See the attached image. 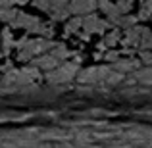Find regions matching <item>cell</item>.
I'll use <instances>...</instances> for the list:
<instances>
[{
  "mask_svg": "<svg viewBox=\"0 0 152 148\" xmlns=\"http://www.w3.org/2000/svg\"><path fill=\"white\" fill-rule=\"evenodd\" d=\"M50 48H54V44H52L50 41H46V39H35V41H27L25 44L19 48L18 60H19V62H29V60H33V56L42 54L45 50H50Z\"/></svg>",
  "mask_w": 152,
  "mask_h": 148,
  "instance_id": "obj_1",
  "label": "cell"
},
{
  "mask_svg": "<svg viewBox=\"0 0 152 148\" xmlns=\"http://www.w3.org/2000/svg\"><path fill=\"white\" fill-rule=\"evenodd\" d=\"M98 6L110 17V21H115L131 10V0H98Z\"/></svg>",
  "mask_w": 152,
  "mask_h": 148,
  "instance_id": "obj_2",
  "label": "cell"
},
{
  "mask_svg": "<svg viewBox=\"0 0 152 148\" xmlns=\"http://www.w3.org/2000/svg\"><path fill=\"white\" fill-rule=\"evenodd\" d=\"M79 75V66L77 63H64V66H58L54 71H48L46 73V81L52 83V85H60V83H67L71 79Z\"/></svg>",
  "mask_w": 152,
  "mask_h": 148,
  "instance_id": "obj_3",
  "label": "cell"
},
{
  "mask_svg": "<svg viewBox=\"0 0 152 148\" xmlns=\"http://www.w3.org/2000/svg\"><path fill=\"white\" fill-rule=\"evenodd\" d=\"M150 31L146 29V27H131V29L125 31V37H123V44L125 46H142V42L146 41V39L150 37Z\"/></svg>",
  "mask_w": 152,
  "mask_h": 148,
  "instance_id": "obj_4",
  "label": "cell"
},
{
  "mask_svg": "<svg viewBox=\"0 0 152 148\" xmlns=\"http://www.w3.org/2000/svg\"><path fill=\"white\" fill-rule=\"evenodd\" d=\"M12 25H14V27H21V29L31 31V33H41V29H42V25H45V23H41V19L35 17V15H29V14L19 12L18 17L12 21Z\"/></svg>",
  "mask_w": 152,
  "mask_h": 148,
  "instance_id": "obj_5",
  "label": "cell"
},
{
  "mask_svg": "<svg viewBox=\"0 0 152 148\" xmlns=\"http://www.w3.org/2000/svg\"><path fill=\"white\" fill-rule=\"evenodd\" d=\"M110 27V23L106 19H100L98 15H87L83 21V31L87 35H100Z\"/></svg>",
  "mask_w": 152,
  "mask_h": 148,
  "instance_id": "obj_6",
  "label": "cell"
},
{
  "mask_svg": "<svg viewBox=\"0 0 152 148\" xmlns=\"http://www.w3.org/2000/svg\"><path fill=\"white\" fill-rule=\"evenodd\" d=\"M98 6V0H71L69 2V12L75 15H83V14H91L94 12V8Z\"/></svg>",
  "mask_w": 152,
  "mask_h": 148,
  "instance_id": "obj_7",
  "label": "cell"
},
{
  "mask_svg": "<svg viewBox=\"0 0 152 148\" xmlns=\"http://www.w3.org/2000/svg\"><path fill=\"white\" fill-rule=\"evenodd\" d=\"M33 66L37 67V69H45L46 73H48V71H54L56 67H58V60L52 54H45V56H41V58L33 60Z\"/></svg>",
  "mask_w": 152,
  "mask_h": 148,
  "instance_id": "obj_8",
  "label": "cell"
},
{
  "mask_svg": "<svg viewBox=\"0 0 152 148\" xmlns=\"http://www.w3.org/2000/svg\"><path fill=\"white\" fill-rule=\"evenodd\" d=\"M41 75H39V69L35 66L31 67H23V69L18 71V85H23V83H33V81H39Z\"/></svg>",
  "mask_w": 152,
  "mask_h": 148,
  "instance_id": "obj_9",
  "label": "cell"
},
{
  "mask_svg": "<svg viewBox=\"0 0 152 148\" xmlns=\"http://www.w3.org/2000/svg\"><path fill=\"white\" fill-rule=\"evenodd\" d=\"M139 66H141V62H137V60H118V62L112 66V69L118 71V73H131V71H137Z\"/></svg>",
  "mask_w": 152,
  "mask_h": 148,
  "instance_id": "obj_10",
  "label": "cell"
},
{
  "mask_svg": "<svg viewBox=\"0 0 152 148\" xmlns=\"http://www.w3.org/2000/svg\"><path fill=\"white\" fill-rule=\"evenodd\" d=\"M77 81L79 83H96V81H100V69H98V67H87V69H83L81 73L77 75Z\"/></svg>",
  "mask_w": 152,
  "mask_h": 148,
  "instance_id": "obj_11",
  "label": "cell"
},
{
  "mask_svg": "<svg viewBox=\"0 0 152 148\" xmlns=\"http://www.w3.org/2000/svg\"><path fill=\"white\" fill-rule=\"evenodd\" d=\"M133 77L137 79L139 83H142V85H152V66H146V67L137 69Z\"/></svg>",
  "mask_w": 152,
  "mask_h": 148,
  "instance_id": "obj_12",
  "label": "cell"
},
{
  "mask_svg": "<svg viewBox=\"0 0 152 148\" xmlns=\"http://www.w3.org/2000/svg\"><path fill=\"white\" fill-rule=\"evenodd\" d=\"M83 21L85 19L81 17V15H75L73 19H69V21L66 23V35H79V29H83Z\"/></svg>",
  "mask_w": 152,
  "mask_h": 148,
  "instance_id": "obj_13",
  "label": "cell"
},
{
  "mask_svg": "<svg viewBox=\"0 0 152 148\" xmlns=\"http://www.w3.org/2000/svg\"><path fill=\"white\" fill-rule=\"evenodd\" d=\"M139 19H152V0H142L141 10H139Z\"/></svg>",
  "mask_w": 152,
  "mask_h": 148,
  "instance_id": "obj_14",
  "label": "cell"
},
{
  "mask_svg": "<svg viewBox=\"0 0 152 148\" xmlns=\"http://www.w3.org/2000/svg\"><path fill=\"white\" fill-rule=\"evenodd\" d=\"M0 37H2V52H4V54H8L12 46H15L14 39H12V33L6 29V31H2V35H0Z\"/></svg>",
  "mask_w": 152,
  "mask_h": 148,
  "instance_id": "obj_15",
  "label": "cell"
},
{
  "mask_svg": "<svg viewBox=\"0 0 152 148\" xmlns=\"http://www.w3.org/2000/svg\"><path fill=\"white\" fill-rule=\"evenodd\" d=\"M115 25H121V27H125V31L127 29H131V27H135V23H137V17H133V15H121V17H118L115 19Z\"/></svg>",
  "mask_w": 152,
  "mask_h": 148,
  "instance_id": "obj_16",
  "label": "cell"
},
{
  "mask_svg": "<svg viewBox=\"0 0 152 148\" xmlns=\"http://www.w3.org/2000/svg\"><path fill=\"white\" fill-rule=\"evenodd\" d=\"M18 14L19 12H15L14 8H0V19H2V21H14L15 17H18Z\"/></svg>",
  "mask_w": 152,
  "mask_h": 148,
  "instance_id": "obj_17",
  "label": "cell"
},
{
  "mask_svg": "<svg viewBox=\"0 0 152 148\" xmlns=\"http://www.w3.org/2000/svg\"><path fill=\"white\" fill-rule=\"evenodd\" d=\"M50 54L54 56L56 60H64V58H67V56H69V50H67L64 44H54V48L50 50Z\"/></svg>",
  "mask_w": 152,
  "mask_h": 148,
  "instance_id": "obj_18",
  "label": "cell"
},
{
  "mask_svg": "<svg viewBox=\"0 0 152 148\" xmlns=\"http://www.w3.org/2000/svg\"><path fill=\"white\" fill-rule=\"evenodd\" d=\"M50 14H52V19H54V21H62V19H66L71 12H69V8H56V10H52Z\"/></svg>",
  "mask_w": 152,
  "mask_h": 148,
  "instance_id": "obj_19",
  "label": "cell"
},
{
  "mask_svg": "<svg viewBox=\"0 0 152 148\" xmlns=\"http://www.w3.org/2000/svg\"><path fill=\"white\" fill-rule=\"evenodd\" d=\"M118 41H119V31H115V29L110 31L108 35H104V44L106 46H114Z\"/></svg>",
  "mask_w": 152,
  "mask_h": 148,
  "instance_id": "obj_20",
  "label": "cell"
},
{
  "mask_svg": "<svg viewBox=\"0 0 152 148\" xmlns=\"http://www.w3.org/2000/svg\"><path fill=\"white\" fill-rule=\"evenodd\" d=\"M39 10H45V12H52V2L50 0H31Z\"/></svg>",
  "mask_w": 152,
  "mask_h": 148,
  "instance_id": "obj_21",
  "label": "cell"
},
{
  "mask_svg": "<svg viewBox=\"0 0 152 148\" xmlns=\"http://www.w3.org/2000/svg\"><path fill=\"white\" fill-rule=\"evenodd\" d=\"M141 62L146 66H152V50H141Z\"/></svg>",
  "mask_w": 152,
  "mask_h": 148,
  "instance_id": "obj_22",
  "label": "cell"
},
{
  "mask_svg": "<svg viewBox=\"0 0 152 148\" xmlns=\"http://www.w3.org/2000/svg\"><path fill=\"white\" fill-rule=\"evenodd\" d=\"M25 0H0V8H14L15 4H23Z\"/></svg>",
  "mask_w": 152,
  "mask_h": 148,
  "instance_id": "obj_23",
  "label": "cell"
},
{
  "mask_svg": "<svg viewBox=\"0 0 152 148\" xmlns=\"http://www.w3.org/2000/svg\"><path fill=\"white\" fill-rule=\"evenodd\" d=\"M50 2H52V10H56V8H67L71 0H50Z\"/></svg>",
  "mask_w": 152,
  "mask_h": 148,
  "instance_id": "obj_24",
  "label": "cell"
},
{
  "mask_svg": "<svg viewBox=\"0 0 152 148\" xmlns=\"http://www.w3.org/2000/svg\"><path fill=\"white\" fill-rule=\"evenodd\" d=\"M106 60H110V62L115 63V62L119 60V58H118V52H114V50H112V52H106Z\"/></svg>",
  "mask_w": 152,
  "mask_h": 148,
  "instance_id": "obj_25",
  "label": "cell"
},
{
  "mask_svg": "<svg viewBox=\"0 0 152 148\" xmlns=\"http://www.w3.org/2000/svg\"><path fill=\"white\" fill-rule=\"evenodd\" d=\"M0 73H2V66H0Z\"/></svg>",
  "mask_w": 152,
  "mask_h": 148,
  "instance_id": "obj_26",
  "label": "cell"
}]
</instances>
